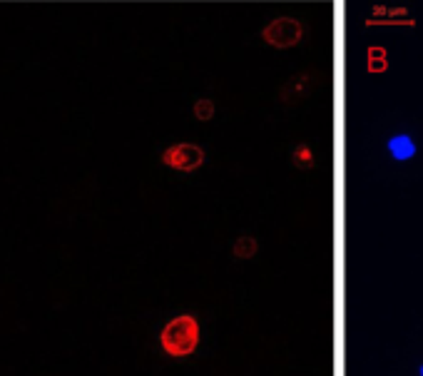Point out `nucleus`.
Wrapping results in <instances>:
<instances>
[{"label":"nucleus","mask_w":423,"mask_h":376,"mask_svg":"<svg viewBox=\"0 0 423 376\" xmlns=\"http://www.w3.org/2000/svg\"><path fill=\"white\" fill-rule=\"evenodd\" d=\"M205 150L194 142H177L162 152V164L177 172H194L205 164Z\"/></svg>","instance_id":"nucleus-3"},{"label":"nucleus","mask_w":423,"mask_h":376,"mask_svg":"<svg viewBox=\"0 0 423 376\" xmlns=\"http://www.w3.org/2000/svg\"><path fill=\"white\" fill-rule=\"evenodd\" d=\"M421 376H423V366H421Z\"/></svg>","instance_id":"nucleus-9"},{"label":"nucleus","mask_w":423,"mask_h":376,"mask_svg":"<svg viewBox=\"0 0 423 376\" xmlns=\"http://www.w3.org/2000/svg\"><path fill=\"white\" fill-rule=\"evenodd\" d=\"M316 73H311V70H307V73H296L291 75L289 80H286L284 85H282V90H279V100L284 105H299L304 100V97H309V92H311V87H314Z\"/></svg>","instance_id":"nucleus-4"},{"label":"nucleus","mask_w":423,"mask_h":376,"mask_svg":"<svg viewBox=\"0 0 423 376\" xmlns=\"http://www.w3.org/2000/svg\"><path fill=\"white\" fill-rule=\"evenodd\" d=\"M202 327L197 322V316L180 314L172 316L159 332V344H162L164 354L172 359H184L194 354V349L200 346Z\"/></svg>","instance_id":"nucleus-1"},{"label":"nucleus","mask_w":423,"mask_h":376,"mask_svg":"<svg viewBox=\"0 0 423 376\" xmlns=\"http://www.w3.org/2000/svg\"><path fill=\"white\" fill-rule=\"evenodd\" d=\"M291 162H294V167H299V170H311V167H314V152H311V147H307V145L296 147V150L291 152Z\"/></svg>","instance_id":"nucleus-7"},{"label":"nucleus","mask_w":423,"mask_h":376,"mask_svg":"<svg viewBox=\"0 0 423 376\" xmlns=\"http://www.w3.org/2000/svg\"><path fill=\"white\" fill-rule=\"evenodd\" d=\"M386 147L388 155L393 160H399V162H406V160H411L416 155V142L411 140V135H393Z\"/></svg>","instance_id":"nucleus-5"},{"label":"nucleus","mask_w":423,"mask_h":376,"mask_svg":"<svg viewBox=\"0 0 423 376\" xmlns=\"http://www.w3.org/2000/svg\"><path fill=\"white\" fill-rule=\"evenodd\" d=\"M302 37H304V25L296 18H289V15L274 18L272 23H266L261 28V40L277 50L294 48V45L302 43Z\"/></svg>","instance_id":"nucleus-2"},{"label":"nucleus","mask_w":423,"mask_h":376,"mask_svg":"<svg viewBox=\"0 0 423 376\" xmlns=\"http://www.w3.org/2000/svg\"><path fill=\"white\" fill-rule=\"evenodd\" d=\"M192 112L200 122H209L212 117H214V112H217V108H214V103H212L209 97H200V100L192 105Z\"/></svg>","instance_id":"nucleus-8"},{"label":"nucleus","mask_w":423,"mask_h":376,"mask_svg":"<svg viewBox=\"0 0 423 376\" xmlns=\"http://www.w3.org/2000/svg\"><path fill=\"white\" fill-rule=\"evenodd\" d=\"M257 252H259V242H257V237H252V234L236 237L234 244H232V255H234L236 259H252V257H257Z\"/></svg>","instance_id":"nucleus-6"}]
</instances>
